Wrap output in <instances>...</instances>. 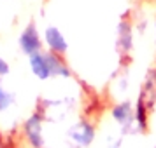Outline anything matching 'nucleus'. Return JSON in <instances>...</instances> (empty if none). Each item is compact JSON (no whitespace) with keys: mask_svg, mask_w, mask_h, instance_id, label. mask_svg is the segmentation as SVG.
I'll use <instances>...</instances> for the list:
<instances>
[{"mask_svg":"<svg viewBox=\"0 0 156 148\" xmlns=\"http://www.w3.org/2000/svg\"><path fill=\"white\" fill-rule=\"evenodd\" d=\"M28 59H30V68H32V71H34V75H35L37 78L48 80V78L53 77L48 52H41V51H39L35 54L28 56Z\"/></svg>","mask_w":156,"mask_h":148,"instance_id":"f257e3e1","label":"nucleus"},{"mask_svg":"<svg viewBox=\"0 0 156 148\" xmlns=\"http://www.w3.org/2000/svg\"><path fill=\"white\" fill-rule=\"evenodd\" d=\"M20 47L27 56H32L41 51L42 42H41V37H39V31L35 30V26H32V25L27 26V30L20 37Z\"/></svg>","mask_w":156,"mask_h":148,"instance_id":"f03ea898","label":"nucleus"},{"mask_svg":"<svg viewBox=\"0 0 156 148\" xmlns=\"http://www.w3.org/2000/svg\"><path fill=\"white\" fill-rule=\"evenodd\" d=\"M44 42L49 47L51 52H55V54L62 56L67 51V40L62 35V31L58 28H55V26H48L46 28V31H44Z\"/></svg>","mask_w":156,"mask_h":148,"instance_id":"7ed1b4c3","label":"nucleus"},{"mask_svg":"<svg viewBox=\"0 0 156 148\" xmlns=\"http://www.w3.org/2000/svg\"><path fill=\"white\" fill-rule=\"evenodd\" d=\"M93 134H95V129H93L91 126H88L86 122L77 124V126L70 131L72 141H76L77 146H88L93 141Z\"/></svg>","mask_w":156,"mask_h":148,"instance_id":"20e7f679","label":"nucleus"},{"mask_svg":"<svg viewBox=\"0 0 156 148\" xmlns=\"http://www.w3.org/2000/svg\"><path fill=\"white\" fill-rule=\"evenodd\" d=\"M27 134H28V140L34 146H41V119L39 115H34L28 120V124L25 126Z\"/></svg>","mask_w":156,"mask_h":148,"instance_id":"39448f33","label":"nucleus"},{"mask_svg":"<svg viewBox=\"0 0 156 148\" xmlns=\"http://www.w3.org/2000/svg\"><path fill=\"white\" fill-rule=\"evenodd\" d=\"M112 117L119 122L121 126H130V124L133 122V113H132V110H130L128 105L116 106L112 110Z\"/></svg>","mask_w":156,"mask_h":148,"instance_id":"423d86ee","label":"nucleus"},{"mask_svg":"<svg viewBox=\"0 0 156 148\" xmlns=\"http://www.w3.org/2000/svg\"><path fill=\"white\" fill-rule=\"evenodd\" d=\"M135 119L139 122V126L144 129V127L147 126V108L144 105V99H140L139 103H137V108H135Z\"/></svg>","mask_w":156,"mask_h":148,"instance_id":"0eeeda50","label":"nucleus"},{"mask_svg":"<svg viewBox=\"0 0 156 148\" xmlns=\"http://www.w3.org/2000/svg\"><path fill=\"white\" fill-rule=\"evenodd\" d=\"M12 94L7 91V89H4V87H0V112H4V110H7L9 106L12 105Z\"/></svg>","mask_w":156,"mask_h":148,"instance_id":"6e6552de","label":"nucleus"},{"mask_svg":"<svg viewBox=\"0 0 156 148\" xmlns=\"http://www.w3.org/2000/svg\"><path fill=\"white\" fill-rule=\"evenodd\" d=\"M11 68H9V63L7 61H4L2 58H0V77H4V75H7Z\"/></svg>","mask_w":156,"mask_h":148,"instance_id":"1a4fd4ad","label":"nucleus"}]
</instances>
